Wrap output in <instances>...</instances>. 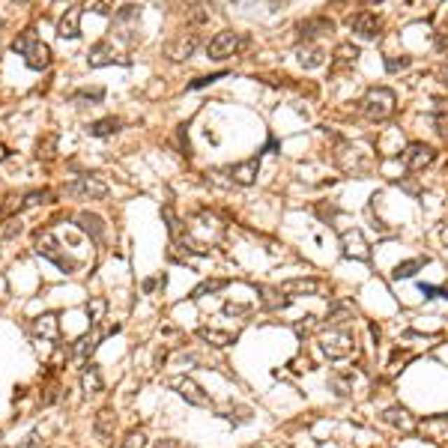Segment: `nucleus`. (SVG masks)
<instances>
[{
  "label": "nucleus",
  "mask_w": 448,
  "mask_h": 448,
  "mask_svg": "<svg viewBox=\"0 0 448 448\" xmlns=\"http://www.w3.org/2000/svg\"><path fill=\"white\" fill-rule=\"evenodd\" d=\"M93 430H96L99 440H111L114 430H117V412L111 407H102L96 412V419H93Z\"/></svg>",
  "instance_id": "nucleus-20"
},
{
  "label": "nucleus",
  "mask_w": 448,
  "mask_h": 448,
  "mask_svg": "<svg viewBox=\"0 0 448 448\" xmlns=\"http://www.w3.org/2000/svg\"><path fill=\"white\" fill-rule=\"evenodd\" d=\"M105 308H108V302H105V299H90V302H87V317H90V326H93V329L102 326Z\"/></svg>",
  "instance_id": "nucleus-28"
},
{
  "label": "nucleus",
  "mask_w": 448,
  "mask_h": 448,
  "mask_svg": "<svg viewBox=\"0 0 448 448\" xmlns=\"http://www.w3.org/2000/svg\"><path fill=\"white\" fill-rule=\"evenodd\" d=\"M395 102H398L395 90H388V87H371V90H368V93L362 96V102H358V111H362L365 120L383 122V120H388L391 114H395Z\"/></svg>",
  "instance_id": "nucleus-2"
},
{
  "label": "nucleus",
  "mask_w": 448,
  "mask_h": 448,
  "mask_svg": "<svg viewBox=\"0 0 448 448\" xmlns=\"http://www.w3.org/2000/svg\"><path fill=\"white\" fill-rule=\"evenodd\" d=\"M0 27H4V21H0Z\"/></svg>",
  "instance_id": "nucleus-42"
},
{
  "label": "nucleus",
  "mask_w": 448,
  "mask_h": 448,
  "mask_svg": "<svg viewBox=\"0 0 448 448\" xmlns=\"http://www.w3.org/2000/svg\"><path fill=\"white\" fill-rule=\"evenodd\" d=\"M358 45H353V42H341L338 48H335V54H332V72H341V69H353L356 66V60H358Z\"/></svg>",
  "instance_id": "nucleus-19"
},
{
  "label": "nucleus",
  "mask_w": 448,
  "mask_h": 448,
  "mask_svg": "<svg viewBox=\"0 0 448 448\" xmlns=\"http://www.w3.org/2000/svg\"><path fill=\"white\" fill-rule=\"evenodd\" d=\"M245 45H248V36H242L239 30H221V33H216V36L209 39L206 54H209V60L221 63V60L237 57V54L245 48Z\"/></svg>",
  "instance_id": "nucleus-3"
},
{
  "label": "nucleus",
  "mask_w": 448,
  "mask_h": 448,
  "mask_svg": "<svg viewBox=\"0 0 448 448\" xmlns=\"http://www.w3.org/2000/svg\"><path fill=\"white\" fill-rule=\"evenodd\" d=\"M433 122H436V132L448 141V99H436V108H433Z\"/></svg>",
  "instance_id": "nucleus-27"
},
{
  "label": "nucleus",
  "mask_w": 448,
  "mask_h": 448,
  "mask_svg": "<svg viewBox=\"0 0 448 448\" xmlns=\"http://www.w3.org/2000/svg\"><path fill=\"white\" fill-rule=\"evenodd\" d=\"M147 442H150L147 430H144V428H134V430L126 433V440L120 442V448H147Z\"/></svg>",
  "instance_id": "nucleus-30"
},
{
  "label": "nucleus",
  "mask_w": 448,
  "mask_h": 448,
  "mask_svg": "<svg viewBox=\"0 0 448 448\" xmlns=\"http://www.w3.org/2000/svg\"><path fill=\"white\" fill-rule=\"evenodd\" d=\"M341 248L346 257H353V260H371V248H368V242L358 227H350L341 233Z\"/></svg>",
  "instance_id": "nucleus-11"
},
{
  "label": "nucleus",
  "mask_w": 448,
  "mask_h": 448,
  "mask_svg": "<svg viewBox=\"0 0 448 448\" xmlns=\"http://www.w3.org/2000/svg\"><path fill=\"white\" fill-rule=\"evenodd\" d=\"M326 287L320 281V278H287V281H281V293L287 296H317L320 290Z\"/></svg>",
  "instance_id": "nucleus-14"
},
{
  "label": "nucleus",
  "mask_w": 448,
  "mask_h": 448,
  "mask_svg": "<svg viewBox=\"0 0 448 448\" xmlns=\"http://www.w3.org/2000/svg\"><path fill=\"white\" fill-rule=\"evenodd\" d=\"M167 386H171L186 403H192V407H200V410H209V407H212V398L195 383L192 377H174Z\"/></svg>",
  "instance_id": "nucleus-6"
},
{
  "label": "nucleus",
  "mask_w": 448,
  "mask_h": 448,
  "mask_svg": "<svg viewBox=\"0 0 448 448\" xmlns=\"http://www.w3.org/2000/svg\"><path fill=\"white\" fill-rule=\"evenodd\" d=\"M424 263H428V257H412V260H403V263H398V266H395V272H391V278H398V281H400V278H412V275H416Z\"/></svg>",
  "instance_id": "nucleus-26"
},
{
  "label": "nucleus",
  "mask_w": 448,
  "mask_h": 448,
  "mask_svg": "<svg viewBox=\"0 0 448 448\" xmlns=\"http://www.w3.org/2000/svg\"><path fill=\"white\" fill-rule=\"evenodd\" d=\"M81 388L87 391V395H99V391H105V379H102V374H99L96 365H87V368H84Z\"/></svg>",
  "instance_id": "nucleus-22"
},
{
  "label": "nucleus",
  "mask_w": 448,
  "mask_h": 448,
  "mask_svg": "<svg viewBox=\"0 0 448 448\" xmlns=\"http://www.w3.org/2000/svg\"><path fill=\"white\" fill-rule=\"evenodd\" d=\"M197 48V33H188V36H176L174 42L164 45V54L171 60H188Z\"/></svg>",
  "instance_id": "nucleus-16"
},
{
  "label": "nucleus",
  "mask_w": 448,
  "mask_h": 448,
  "mask_svg": "<svg viewBox=\"0 0 448 448\" xmlns=\"http://www.w3.org/2000/svg\"><path fill=\"white\" fill-rule=\"evenodd\" d=\"M353 317H356L353 305H346V302H335V305L329 308V314H326V323H323V326L326 329H350Z\"/></svg>",
  "instance_id": "nucleus-18"
},
{
  "label": "nucleus",
  "mask_w": 448,
  "mask_h": 448,
  "mask_svg": "<svg viewBox=\"0 0 448 448\" xmlns=\"http://www.w3.org/2000/svg\"><path fill=\"white\" fill-rule=\"evenodd\" d=\"M433 159H436V150L430 147V144H421V141L410 144V147L403 150V164H407L410 174L424 171L428 164H433Z\"/></svg>",
  "instance_id": "nucleus-9"
},
{
  "label": "nucleus",
  "mask_w": 448,
  "mask_h": 448,
  "mask_svg": "<svg viewBox=\"0 0 448 448\" xmlns=\"http://www.w3.org/2000/svg\"><path fill=\"white\" fill-rule=\"evenodd\" d=\"M39 204H51V192L48 188H36V192H27L21 200V209L24 206H39Z\"/></svg>",
  "instance_id": "nucleus-33"
},
{
  "label": "nucleus",
  "mask_w": 448,
  "mask_h": 448,
  "mask_svg": "<svg viewBox=\"0 0 448 448\" xmlns=\"http://www.w3.org/2000/svg\"><path fill=\"white\" fill-rule=\"evenodd\" d=\"M36 332L45 335V338H57V317L54 314H42L36 320Z\"/></svg>",
  "instance_id": "nucleus-32"
},
{
  "label": "nucleus",
  "mask_w": 448,
  "mask_h": 448,
  "mask_svg": "<svg viewBox=\"0 0 448 448\" xmlns=\"http://www.w3.org/2000/svg\"><path fill=\"white\" fill-rule=\"evenodd\" d=\"M105 99V90L102 87H81V90H75L72 93V102H102Z\"/></svg>",
  "instance_id": "nucleus-31"
},
{
  "label": "nucleus",
  "mask_w": 448,
  "mask_h": 448,
  "mask_svg": "<svg viewBox=\"0 0 448 448\" xmlns=\"http://www.w3.org/2000/svg\"><path fill=\"white\" fill-rule=\"evenodd\" d=\"M197 338L206 341V344H212V346H227V344L237 341V335H233V332H218V329H209V326H200V329H197Z\"/></svg>",
  "instance_id": "nucleus-25"
},
{
  "label": "nucleus",
  "mask_w": 448,
  "mask_h": 448,
  "mask_svg": "<svg viewBox=\"0 0 448 448\" xmlns=\"http://www.w3.org/2000/svg\"><path fill=\"white\" fill-rule=\"evenodd\" d=\"M15 4H30V0H15Z\"/></svg>",
  "instance_id": "nucleus-40"
},
{
  "label": "nucleus",
  "mask_w": 448,
  "mask_h": 448,
  "mask_svg": "<svg viewBox=\"0 0 448 448\" xmlns=\"http://www.w3.org/2000/svg\"><path fill=\"white\" fill-rule=\"evenodd\" d=\"M227 287L224 278H206V281H200L195 290H192V299H200V296H209V293H218V290Z\"/></svg>",
  "instance_id": "nucleus-29"
},
{
  "label": "nucleus",
  "mask_w": 448,
  "mask_h": 448,
  "mask_svg": "<svg viewBox=\"0 0 448 448\" xmlns=\"http://www.w3.org/2000/svg\"><path fill=\"white\" fill-rule=\"evenodd\" d=\"M383 421L391 424V428H398L403 433H410V430H416V419L410 416V410L407 407H388L383 412Z\"/></svg>",
  "instance_id": "nucleus-21"
},
{
  "label": "nucleus",
  "mask_w": 448,
  "mask_h": 448,
  "mask_svg": "<svg viewBox=\"0 0 448 448\" xmlns=\"http://www.w3.org/2000/svg\"><path fill=\"white\" fill-rule=\"evenodd\" d=\"M227 72H216V75H204V78H197V81L188 84V90H200V87H209V84H216L218 78H224Z\"/></svg>",
  "instance_id": "nucleus-35"
},
{
  "label": "nucleus",
  "mask_w": 448,
  "mask_h": 448,
  "mask_svg": "<svg viewBox=\"0 0 448 448\" xmlns=\"http://www.w3.org/2000/svg\"><path fill=\"white\" fill-rule=\"evenodd\" d=\"M407 66H410V57H400V60H395V57H388V60H386V69H388V72L407 69Z\"/></svg>",
  "instance_id": "nucleus-36"
},
{
  "label": "nucleus",
  "mask_w": 448,
  "mask_h": 448,
  "mask_svg": "<svg viewBox=\"0 0 448 448\" xmlns=\"http://www.w3.org/2000/svg\"><path fill=\"white\" fill-rule=\"evenodd\" d=\"M257 174H260V153L251 155V159H245V162H237L230 167V179L237 186H254Z\"/></svg>",
  "instance_id": "nucleus-15"
},
{
  "label": "nucleus",
  "mask_w": 448,
  "mask_h": 448,
  "mask_svg": "<svg viewBox=\"0 0 448 448\" xmlns=\"http://www.w3.org/2000/svg\"><path fill=\"white\" fill-rule=\"evenodd\" d=\"M428 296H448V290H436V287H421Z\"/></svg>",
  "instance_id": "nucleus-39"
},
{
  "label": "nucleus",
  "mask_w": 448,
  "mask_h": 448,
  "mask_svg": "<svg viewBox=\"0 0 448 448\" xmlns=\"http://www.w3.org/2000/svg\"><path fill=\"white\" fill-rule=\"evenodd\" d=\"M332 30H335V21L329 15H311V18L296 24V33H299L302 42H314V39L326 36V33H332Z\"/></svg>",
  "instance_id": "nucleus-10"
},
{
  "label": "nucleus",
  "mask_w": 448,
  "mask_h": 448,
  "mask_svg": "<svg viewBox=\"0 0 448 448\" xmlns=\"http://www.w3.org/2000/svg\"><path fill=\"white\" fill-rule=\"evenodd\" d=\"M296 60H299L302 69H320V66H326L329 51L323 48V45H317V42H305V45H299L296 48Z\"/></svg>",
  "instance_id": "nucleus-12"
},
{
  "label": "nucleus",
  "mask_w": 448,
  "mask_h": 448,
  "mask_svg": "<svg viewBox=\"0 0 448 448\" xmlns=\"http://www.w3.org/2000/svg\"><path fill=\"white\" fill-rule=\"evenodd\" d=\"M436 48L448 51V13L442 15V21L436 24Z\"/></svg>",
  "instance_id": "nucleus-34"
},
{
  "label": "nucleus",
  "mask_w": 448,
  "mask_h": 448,
  "mask_svg": "<svg viewBox=\"0 0 448 448\" xmlns=\"http://www.w3.org/2000/svg\"><path fill=\"white\" fill-rule=\"evenodd\" d=\"M346 27H350L356 36H362V39H379V33H383V21H379L374 13L362 9V13H353L350 18H346Z\"/></svg>",
  "instance_id": "nucleus-8"
},
{
  "label": "nucleus",
  "mask_w": 448,
  "mask_h": 448,
  "mask_svg": "<svg viewBox=\"0 0 448 448\" xmlns=\"http://www.w3.org/2000/svg\"><path fill=\"white\" fill-rule=\"evenodd\" d=\"M320 346H323V353H326L329 358L341 362V358H350L356 353V335L350 329H326L323 326Z\"/></svg>",
  "instance_id": "nucleus-4"
},
{
  "label": "nucleus",
  "mask_w": 448,
  "mask_h": 448,
  "mask_svg": "<svg viewBox=\"0 0 448 448\" xmlns=\"http://www.w3.org/2000/svg\"><path fill=\"white\" fill-rule=\"evenodd\" d=\"M66 195H72L78 200H105L108 197V186L99 176H78L75 183L66 186Z\"/></svg>",
  "instance_id": "nucleus-7"
},
{
  "label": "nucleus",
  "mask_w": 448,
  "mask_h": 448,
  "mask_svg": "<svg viewBox=\"0 0 448 448\" xmlns=\"http://www.w3.org/2000/svg\"><path fill=\"white\" fill-rule=\"evenodd\" d=\"M111 63H126V60L117 57L114 45H111L108 39L96 42L93 48H90V54H87V66H90V69H102V66H111Z\"/></svg>",
  "instance_id": "nucleus-13"
},
{
  "label": "nucleus",
  "mask_w": 448,
  "mask_h": 448,
  "mask_svg": "<svg viewBox=\"0 0 448 448\" xmlns=\"http://www.w3.org/2000/svg\"><path fill=\"white\" fill-rule=\"evenodd\" d=\"M245 311H248L245 305H230V302H227V305H224V314H245Z\"/></svg>",
  "instance_id": "nucleus-38"
},
{
  "label": "nucleus",
  "mask_w": 448,
  "mask_h": 448,
  "mask_svg": "<svg viewBox=\"0 0 448 448\" xmlns=\"http://www.w3.org/2000/svg\"><path fill=\"white\" fill-rule=\"evenodd\" d=\"M371 4H383V0H371Z\"/></svg>",
  "instance_id": "nucleus-41"
},
{
  "label": "nucleus",
  "mask_w": 448,
  "mask_h": 448,
  "mask_svg": "<svg viewBox=\"0 0 448 448\" xmlns=\"http://www.w3.org/2000/svg\"><path fill=\"white\" fill-rule=\"evenodd\" d=\"M36 254L45 257V260H51V263H57L63 272H75L78 269L75 260H69L66 254H60V245H57V239H54L51 230H39L36 233Z\"/></svg>",
  "instance_id": "nucleus-5"
},
{
  "label": "nucleus",
  "mask_w": 448,
  "mask_h": 448,
  "mask_svg": "<svg viewBox=\"0 0 448 448\" xmlns=\"http://www.w3.org/2000/svg\"><path fill=\"white\" fill-rule=\"evenodd\" d=\"M436 78H440V84H445V87H448V57L440 63V69H436Z\"/></svg>",
  "instance_id": "nucleus-37"
},
{
  "label": "nucleus",
  "mask_w": 448,
  "mask_h": 448,
  "mask_svg": "<svg viewBox=\"0 0 448 448\" xmlns=\"http://www.w3.org/2000/svg\"><path fill=\"white\" fill-rule=\"evenodd\" d=\"M57 36L63 39H78L81 36V6H69L57 21Z\"/></svg>",
  "instance_id": "nucleus-17"
},
{
  "label": "nucleus",
  "mask_w": 448,
  "mask_h": 448,
  "mask_svg": "<svg viewBox=\"0 0 448 448\" xmlns=\"http://www.w3.org/2000/svg\"><path fill=\"white\" fill-rule=\"evenodd\" d=\"M78 221V227H81L84 233H90L96 242H102V237H105V224H102V218L99 216H90V212H81V216L75 218Z\"/></svg>",
  "instance_id": "nucleus-23"
},
{
  "label": "nucleus",
  "mask_w": 448,
  "mask_h": 448,
  "mask_svg": "<svg viewBox=\"0 0 448 448\" xmlns=\"http://www.w3.org/2000/svg\"><path fill=\"white\" fill-rule=\"evenodd\" d=\"M122 126V120L120 117H102V120H96V122H90L87 132L93 134V138H108V134H117Z\"/></svg>",
  "instance_id": "nucleus-24"
},
{
  "label": "nucleus",
  "mask_w": 448,
  "mask_h": 448,
  "mask_svg": "<svg viewBox=\"0 0 448 448\" xmlns=\"http://www.w3.org/2000/svg\"><path fill=\"white\" fill-rule=\"evenodd\" d=\"M13 51L24 57V63L30 66L33 72H45L51 66V48L45 45L33 30H24L18 33V39L13 42Z\"/></svg>",
  "instance_id": "nucleus-1"
}]
</instances>
